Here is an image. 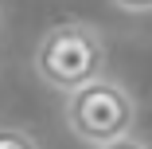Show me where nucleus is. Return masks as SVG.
<instances>
[{"label":"nucleus","mask_w":152,"mask_h":149,"mask_svg":"<svg viewBox=\"0 0 152 149\" xmlns=\"http://www.w3.org/2000/svg\"><path fill=\"white\" fill-rule=\"evenodd\" d=\"M105 63H109L105 32L86 20L51 24L35 43V75L43 86H51L58 94L105 75Z\"/></svg>","instance_id":"obj_1"},{"label":"nucleus","mask_w":152,"mask_h":149,"mask_svg":"<svg viewBox=\"0 0 152 149\" xmlns=\"http://www.w3.org/2000/svg\"><path fill=\"white\" fill-rule=\"evenodd\" d=\"M63 122L66 130L86 141L90 149L105 145L113 137H125L137 126V98L121 79L113 75H98L74 90H66V106H63Z\"/></svg>","instance_id":"obj_2"},{"label":"nucleus","mask_w":152,"mask_h":149,"mask_svg":"<svg viewBox=\"0 0 152 149\" xmlns=\"http://www.w3.org/2000/svg\"><path fill=\"white\" fill-rule=\"evenodd\" d=\"M0 149H39V141L20 126H0Z\"/></svg>","instance_id":"obj_3"},{"label":"nucleus","mask_w":152,"mask_h":149,"mask_svg":"<svg viewBox=\"0 0 152 149\" xmlns=\"http://www.w3.org/2000/svg\"><path fill=\"white\" fill-rule=\"evenodd\" d=\"M94 149H152L144 137H137V133H125V137H113V141H105V145H94Z\"/></svg>","instance_id":"obj_4"},{"label":"nucleus","mask_w":152,"mask_h":149,"mask_svg":"<svg viewBox=\"0 0 152 149\" xmlns=\"http://www.w3.org/2000/svg\"><path fill=\"white\" fill-rule=\"evenodd\" d=\"M113 8H121V12H133V16H144V12H152V0H109Z\"/></svg>","instance_id":"obj_5"}]
</instances>
